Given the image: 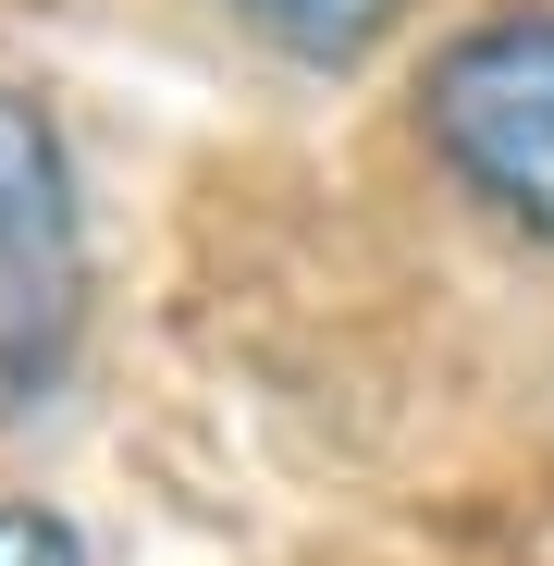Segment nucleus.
<instances>
[{"label":"nucleus","mask_w":554,"mask_h":566,"mask_svg":"<svg viewBox=\"0 0 554 566\" xmlns=\"http://www.w3.org/2000/svg\"><path fill=\"white\" fill-rule=\"evenodd\" d=\"M419 148L493 234L554 247V0L456 25L419 74Z\"/></svg>","instance_id":"nucleus-1"},{"label":"nucleus","mask_w":554,"mask_h":566,"mask_svg":"<svg viewBox=\"0 0 554 566\" xmlns=\"http://www.w3.org/2000/svg\"><path fill=\"white\" fill-rule=\"evenodd\" d=\"M86 333V198L50 99L0 86V419L62 395Z\"/></svg>","instance_id":"nucleus-2"},{"label":"nucleus","mask_w":554,"mask_h":566,"mask_svg":"<svg viewBox=\"0 0 554 566\" xmlns=\"http://www.w3.org/2000/svg\"><path fill=\"white\" fill-rule=\"evenodd\" d=\"M210 13L234 38H259L271 62H296V74H357L407 25V0H210Z\"/></svg>","instance_id":"nucleus-3"},{"label":"nucleus","mask_w":554,"mask_h":566,"mask_svg":"<svg viewBox=\"0 0 554 566\" xmlns=\"http://www.w3.org/2000/svg\"><path fill=\"white\" fill-rule=\"evenodd\" d=\"M0 566H86V542H74V517H62V505L0 493Z\"/></svg>","instance_id":"nucleus-4"}]
</instances>
